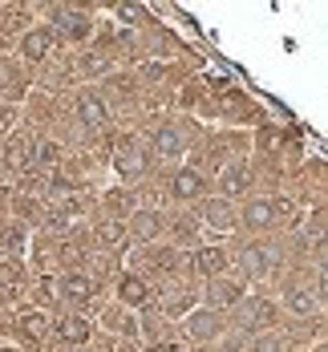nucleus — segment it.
Returning a JSON list of instances; mask_svg holds the SVG:
<instances>
[{
    "instance_id": "13",
    "label": "nucleus",
    "mask_w": 328,
    "mask_h": 352,
    "mask_svg": "<svg viewBox=\"0 0 328 352\" xmlns=\"http://www.w3.org/2000/svg\"><path fill=\"white\" fill-rule=\"evenodd\" d=\"M146 170V154L142 150H134V146H126L122 154H118V175L122 178H138Z\"/></svg>"
},
{
    "instance_id": "16",
    "label": "nucleus",
    "mask_w": 328,
    "mask_h": 352,
    "mask_svg": "<svg viewBox=\"0 0 328 352\" xmlns=\"http://www.w3.org/2000/svg\"><path fill=\"white\" fill-rule=\"evenodd\" d=\"M166 312H171V316H179V312L190 316V312H195V292H190V287H175V292L166 296Z\"/></svg>"
},
{
    "instance_id": "2",
    "label": "nucleus",
    "mask_w": 328,
    "mask_h": 352,
    "mask_svg": "<svg viewBox=\"0 0 328 352\" xmlns=\"http://www.w3.org/2000/svg\"><path fill=\"white\" fill-rule=\"evenodd\" d=\"M280 203L272 199V195H259V199H248L243 203V211H239V223L248 227V231H267L276 219H280Z\"/></svg>"
},
{
    "instance_id": "17",
    "label": "nucleus",
    "mask_w": 328,
    "mask_h": 352,
    "mask_svg": "<svg viewBox=\"0 0 328 352\" xmlns=\"http://www.w3.org/2000/svg\"><path fill=\"white\" fill-rule=\"evenodd\" d=\"M61 292H65V300H73V304H81V300H89L94 283L85 280V276H65V280H61Z\"/></svg>"
},
{
    "instance_id": "3",
    "label": "nucleus",
    "mask_w": 328,
    "mask_h": 352,
    "mask_svg": "<svg viewBox=\"0 0 328 352\" xmlns=\"http://www.w3.org/2000/svg\"><path fill=\"white\" fill-rule=\"evenodd\" d=\"M239 304H243V287H239V283L223 280V276L207 283V308H211V312L223 316L227 308H239Z\"/></svg>"
},
{
    "instance_id": "14",
    "label": "nucleus",
    "mask_w": 328,
    "mask_h": 352,
    "mask_svg": "<svg viewBox=\"0 0 328 352\" xmlns=\"http://www.w3.org/2000/svg\"><path fill=\"white\" fill-rule=\"evenodd\" d=\"M203 214H207V223L219 227V231H231V227H235V214H231V207H227V199H211Z\"/></svg>"
},
{
    "instance_id": "10",
    "label": "nucleus",
    "mask_w": 328,
    "mask_h": 352,
    "mask_svg": "<svg viewBox=\"0 0 328 352\" xmlns=\"http://www.w3.org/2000/svg\"><path fill=\"white\" fill-rule=\"evenodd\" d=\"M284 308H288L292 316H312L320 308V300H316L312 287H292L288 296H284Z\"/></svg>"
},
{
    "instance_id": "11",
    "label": "nucleus",
    "mask_w": 328,
    "mask_h": 352,
    "mask_svg": "<svg viewBox=\"0 0 328 352\" xmlns=\"http://www.w3.org/2000/svg\"><path fill=\"white\" fill-rule=\"evenodd\" d=\"M57 336H61V340H69V344H85V340H89V320L65 316L61 324H57Z\"/></svg>"
},
{
    "instance_id": "23",
    "label": "nucleus",
    "mask_w": 328,
    "mask_h": 352,
    "mask_svg": "<svg viewBox=\"0 0 328 352\" xmlns=\"http://www.w3.org/2000/svg\"><path fill=\"white\" fill-rule=\"evenodd\" d=\"M316 300L328 304V272H320V283H316Z\"/></svg>"
},
{
    "instance_id": "8",
    "label": "nucleus",
    "mask_w": 328,
    "mask_h": 352,
    "mask_svg": "<svg viewBox=\"0 0 328 352\" xmlns=\"http://www.w3.org/2000/svg\"><path fill=\"white\" fill-rule=\"evenodd\" d=\"M195 267L207 276V280H219L227 272V251L223 247H199L195 251Z\"/></svg>"
},
{
    "instance_id": "15",
    "label": "nucleus",
    "mask_w": 328,
    "mask_h": 352,
    "mask_svg": "<svg viewBox=\"0 0 328 352\" xmlns=\"http://www.w3.org/2000/svg\"><path fill=\"white\" fill-rule=\"evenodd\" d=\"M77 118H81L85 126H102V122H106V106H102L94 94H85V98L77 102Z\"/></svg>"
},
{
    "instance_id": "20",
    "label": "nucleus",
    "mask_w": 328,
    "mask_h": 352,
    "mask_svg": "<svg viewBox=\"0 0 328 352\" xmlns=\"http://www.w3.org/2000/svg\"><path fill=\"white\" fill-rule=\"evenodd\" d=\"M158 231H162V219H158V214H146V211L134 214V235H138V239H154Z\"/></svg>"
},
{
    "instance_id": "7",
    "label": "nucleus",
    "mask_w": 328,
    "mask_h": 352,
    "mask_svg": "<svg viewBox=\"0 0 328 352\" xmlns=\"http://www.w3.org/2000/svg\"><path fill=\"white\" fill-rule=\"evenodd\" d=\"M186 134H182L179 126H162L158 134H154V154H162V158H182L186 154Z\"/></svg>"
},
{
    "instance_id": "22",
    "label": "nucleus",
    "mask_w": 328,
    "mask_h": 352,
    "mask_svg": "<svg viewBox=\"0 0 328 352\" xmlns=\"http://www.w3.org/2000/svg\"><path fill=\"white\" fill-rule=\"evenodd\" d=\"M175 231H179L182 243H190V239H195V219H179V223H175Z\"/></svg>"
},
{
    "instance_id": "6",
    "label": "nucleus",
    "mask_w": 328,
    "mask_h": 352,
    "mask_svg": "<svg viewBox=\"0 0 328 352\" xmlns=\"http://www.w3.org/2000/svg\"><path fill=\"white\" fill-rule=\"evenodd\" d=\"M146 300H150L146 280L142 276H134V272H126V276L118 280V304H122V308H142Z\"/></svg>"
},
{
    "instance_id": "25",
    "label": "nucleus",
    "mask_w": 328,
    "mask_h": 352,
    "mask_svg": "<svg viewBox=\"0 0 328 352\" xmlns=\"http://www.w3.org/2000/svg\"><path fill=\"white\" fill-rule=\"evenodd\" d=\"M146 352H179L175 344H154V349H146Z\"/></svg>"
},
{
    "instance_id": "18",
    "label": "nucleus",
    "mask_w": 328,
    "mask_h": 352,
    "mask_svg": "<svg viewBox=\"0 0 328 352\" xmlns=\"http://www.w3.org/2000/svg\"><path fill=\"white\" fill-rule=\"evenodd\" d=\"M57 25L73 36V41H81V36L89 33V21L81 16V12H57Z\"/></svg>"
},
{
    "instance_id": "1",
    "label": "nucleus",
    "mask_w": 328,
    "mask_h": 352,
    "mask_svg": "<svg viewBox=\"0 0 328 352\" xmlns=\"http://www.w3.org/2000/svg\"><path fill=\"white\" fill-rule=\"evenodd\" d=\"M186 336L195 340V344H211V340H219L223 332H227V324H223V316L219 312H211V308H195L190 316H186Z\"/></svg>"
},
{
    "instance_id": "9",
    "label": "nucleus",
    "mask_w": 328,
    "mask_h": 352,
    "mask_svg": "<svg viewBox=\"0 0 328 352\" xmlns=\"http://www.w3.org/2000/svg\"><path fill=\"white\" fill-rule=\"evenodd\" d=\"M171 190H175V199H199L203 195V175L195 166H182L179 175L171 178Z\"/></svg>"
},
{
    "instance_id": "4",
    "label": "nucleus",
    "mask_w": 328,
    "mask_h": 352,
    "mask_svg": "<svg viewBox=\"0 0 328 352\" xmlns=\"http://www.w3.org/2000/svg\"><path fill=\"white\" fill-rule=\"evenodd\" d=\"M272 259H276V251L267 243H252V247L239 251V272H243L248 280H259V276L272 272Z\"/></svg>"
},
{
    "instance_id": "19",
    "label": "nucleus",
    "mask_w": 328,
    "mask_h": 352,
    "mask_svg": "<svg viewBox=\"0 0 328 352\" xmlns=\"http://www.w3.org/2000/svg\"><path fill=\"white\" fill-rule=\"evenodd\" d=\"M109 328H113V332H122V336H134V332H138V320L130 316V312H126V308H109Z\"/></svg>"
},
{
    "instance_id": "21",
    "label": "nucleus",
    "mask_w": 328,
    "mask_h": 352,
    "mask_svg": "<svg viewBox=\"0 0 328 352\" xmlns=\"http://www.w3.org/2000/svg\"><path fill=\"white\" fill-rule=\"evenodd\" d=\"M252 352H284V344H280V336H259L252 344Z\"/></svg>"
},
{
    "instance_id": "26",
    "label": "nucleus",
    "mask_w": 328,
    "mask_h": 352,
    "mask_svg": "<svg viewBox=\"0 0 328 352\" xmlns=\"http://www.w3.org/2000/svg\"><path fill=\"white\" fill-rule=\"evenodd\" d=\"M195 352H207V349H195Z\"/></svg>"
},
{
    "instance_id": "12",
    "label": "nucleus",
    "mask_w": 328,
    "mask_h": 352,
    "mask_svg": "<svg viewBox=\"0 0 328 352\" xmlns=\"http://www.w3.org/2000/svg\"><path fill=\"white\" fill-rule=\"evenodd\" d=\"M49 45H53V29H33V33L25 36V45H21V49H25V57H29V61H41V57L49 53Z\"/></svg>"
},
{
    "instance_id": "27",
    "label": "nucleus",
    "mask_w": 328,
    "mask_h": 352,
    "mask_svg": "<svg viewBox=\"0 0 328 352\" xmlns=\"http://www.w3.org/2000/svg\"><path fill=\"white\" fill-rule=\"evenodd\" d=\"M320 352H328V344H325V349H320Z\"/></svg>"
},
{
    "instance_id": "5",
    "label": "nucleus",
    "mask_w": 328,
    "mask_h": 352,
    "mask_svg": "<svg viewBox=\"0 0 328 352\" xmlns=\"http://www.w3.org/2000/svg\"><path fill=\"white\" fill-rule=\"evenodd\" d=\"M248 186H252V170H248V162H231L223 178H219V195L223 199H239V195H248Z\"/></svg>"
},
{
    "instance_id": "24",
    "label": "nucleus",
    "mask_w": 328,
    "mask_h": 352,
    "mask_svg": "<svg viewBox=\"0 0 328 352\" xmlns=\"http://www.w3.org/2000/svg\"><path fill=\"white\" fill-rule=\"evenodd\" d=\"M316 263H320V272H328V243L320 247V255H316Z\"/></svg>"
}]
</instances>
